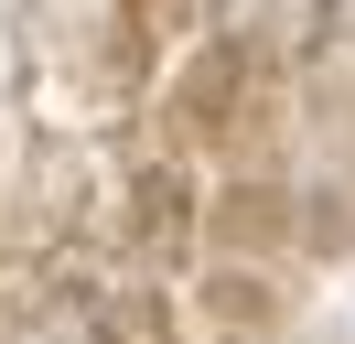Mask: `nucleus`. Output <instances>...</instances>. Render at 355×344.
I'll return each mask as SVG.
<instances>
[{
  "mask_svg": "<svg viewBox=\"0 0 355 344\" xmlns=\"http://www.w3.org/2000/svg\"><path fill=\"white\" fill-rule=\"evenodd\" d=\"M0 344H108V291H97L87 269L0 280Z\"/></svg>",
  "mask_w": 355,
  "mask_h": 344,
  "instance_id": "1",
  "label": "nucleus"
}]
</instances>
